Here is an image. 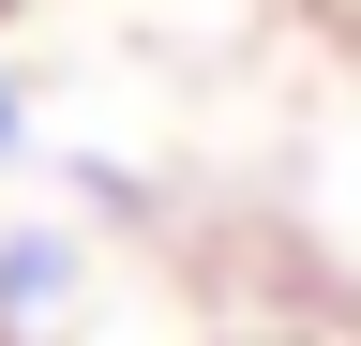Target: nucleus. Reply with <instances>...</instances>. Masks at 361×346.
Here are the masks:
<instances>
[{
    "instance_id": "nucleus-1",
    "label": "nucleus",
    "mask_w": 361,
    "mask_h": 346,
    "mask_svg": "<svg viewBox=\"0 0 361 346\" xmlns=\"http://www.w3.org/2000/svg\"><path fill=\"white\" fill-rule=\"evenodd\" d=\"M61 271H75L61 241H0V316H45V301H61Z\"/></svg>"
},
{
    "instance_id": "nucleus-2",
    "label": "nucleus",
    "mask_w": 361,
    "mask_h": 346,
    "mask_svg": "<svg viewBox=\"0 0 361 346\" xmlns=\"http://www.w3.org/2000/svg\"><path fill=\"white\" fill-rule=\"evenodd\" d=\"M0 151H16V91H0Z\"/></svg>"
}]
</instances>
